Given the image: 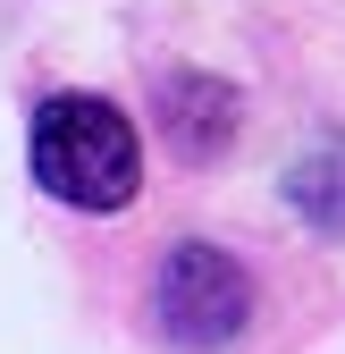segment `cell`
Segmentation results:
<instances>
[{
    "mask_svg": "<svg viewBox=\"0 0 345 354\" xmlns=\"http://www.w3.org/2000/svg\"><path fill=\"white\" fill-rule=\"evenodd\" d=\"M34 177H42V194H59L76 211H118V203H135L144 144L110 102L51 93L34 110Z\"/></svg>",
    "mask_w": 345,
    "mask_h": 354,
    "instance_id": "1",
    "label": "cell"
},
{
    "mask_svg": "<svg viewBox=\"0 0 345 354\" xmlns=\"http://www.w3.org/2000/svg\"><path fill=\"white\" fill-rule=\"evenodd\" d=\"M152 321L168 346H228L244 321H253V279L244 261L219 253V245H168L160 279H152Z\"/></svg>",
    "mask_w": 345,
    "mask_h": 354,
    "instance_id": "2",
    "label": "cell"
},
{
    "mask_svg": "<svg viewBox=\"0 0 345 354\" xmlns=\"http://www.w3.org/2000/svg\"><path fill=\"white\" fill-rule=\"evenodd\" d=\"M160 136L177 144L186 160H210L236 136V93H228L219 76H168L160 84Z\"/></svg>",
    "mask_w": 345,
    "mask_h": 354,
    "instance_id": "3",
    "label": "cell"
},
{
    "mask_svg": "<svg viewBox=\"0 0 345 354\" xmlns=\"http://www.w3.org/2000/svg\"><path fill=\"white\" fill-rule=\"evenodd\" d=\"M286 203L304 211L320 236H345V136H328L320 152H304L286 169Z\"/></svg>",
    "mask_w": 345,
    "mask_h": 354,
    "instance_id": "4",
    "label": "cell"
}]
</instances>
